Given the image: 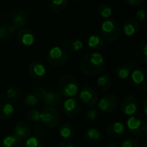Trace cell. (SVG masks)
I'll return each instance as SVG.
<instances>
[{
	"instance_id": "obj_16",
	"label": "cell",
	"mask_w": 147,
	"mask_h": 147,
	"mask_svg": "<svg viewBox=\"0 0 147 147\" xmlns=\"http://www.w3.org/2000/svg\"><path fill=\"white\" fill-rule=\"evenodd\" d=\"M18 42L25 47L32 46L35 41V36L33 31L28 28H22L19 30L16 35Z\"/></svg>"
},
{
	"instance_id": "obj_20",
	"label": "cell",
	"mask_w": 147,
	"mask_h": 147,
	"mask_svg": "<svg viewBox=\"0 0 147 147\" xmlns=\"http://www.w3.org/2000/svg\"><path fill=\"white\" fill-rule=\"evenodd\" d=\"M84 140L92 146L99 145L102 141V135L101 132L96 128H89L87 129L84 134Z\"/></svg>"
},
{
	"instance_id": "obj_32",
	"label": "cell",
	"mask_w": 147,
	"mask_h": 147,
	"mask_svg": "<svg viewBox=\"0 0 147 147\" xmlns=\"http://www.w3.org/2000/svg\"><path fill=\"white\" fill-rule=\"evenodd\" d=\"M38 103H39V99L34 94H28L22 101V106L25 108L34 107L38 105Z\"/></svg>"
},
{
	"instance_id": "obj_18",
	"label": "cell",
	"mask_w": 147,
	"mask_h": 147,
	"mask_svg": "<svg viewBox=\"0 0 147 147\" xmlns=\"http://www.w3.org/2000/svg\"><path fill=\"white\" fill-rule=\"evenodd\" d=\"M31 133V126L26 121H19L14 127V135L20 140L28 139Z\"/></svg>"
},
{
	"instance_id": "obj_5",
	"label": "cell",
	"mask_w": 147,
	"mask_h": 147,
	"mask_svg": "<svg viewBox=\"0 0 147 147\" xmlns=\"http://www.w3.org/2000/svg\"><path fill=\"white\" fill-rule=\"evenodd\" d=\"M121 31L120 24L115 19H107L101 25V34L103 40L108 42L115 41L119 38Z\"/></svg>"
},
{
	"instance_id": "obj_25",
	"label": "cell",
	"mask_w": 147,
	"mask_h": 147,
	"mask_svg": "<svg viewBox=\"0 0 147 147\" xmlns=\"http://www.w3.org/2000/svg\"><path fill=\"white\" fill-rule=\"evenodd\" d=\"M14 113V107L11 103L7 102H0V121L9 120Z\"/></svg>"
},
{
	"instance_id": "obj_34",
	"label": "cell",
	"mask_w": 147,
	"mask_h": 147,
	"mask_svg": "<svg viewBox=\"0 0 147 147\" xmlns=\"http://www.w3.org/2000/svg\"><path fill=\"white\" fill-rule=\"evenodd\" d=\"M23 147H44L41 141L35 138V137H31L28 138L26 141L23 144Z\"/></svg>"
},
{
	"instance_id": "obj_35",
	"label": "cell",
	"mask_w": 147,
	"mask_h": 147,
	"mask_svg": "<svg viewBox=\"0 0 147 147\" xmlns=\"http://www.w3.org/2000/svg\"><path fill=\"white\" fill-rule=\"evenodd\" d=\"M45 127L42 125V124H37L35 127H34V131H33V133H34V137L35 138H40V137H42L44 134H45Z\"/></svg>"
},
{
	"instance_id": "obj_40",
	"label": "cell",
	"mask_w": 147,
	"mask_h": 147,
	"mask_svg": "<svg viewBox=\"0 0 147 147\" xmlns=\"http://www.w3.org/2000/svg\"><path fill=\"white\" fill-rule=\"evenodd\" d=\"M56 147H75V146L73 145V143H72V142L65 140V141L60 142L59 145H57V146Z\"/></svg>"
},
{
	"instance_id": "obj_42",
	"label": "cell",
	"mask_w": 147,
	"mask_h": 147,
	"mask_svg": "<svg viewBox=\"0 0 147 147\" xmlns=\"http://www.w3.org/2000/svg\"><path fill=\"white\" fill-rule=\"evenodd\" d=\"M106 147H121L118 144H116V143H111V144H109L108 146Z\"/></svg>"
},
{
	"instance_id": "obj_39",
	"label": "cell",
	"mask_w": 147,
	"mask_h": 147,
	"mask_svg": "<svg viewBox=\"0 0 147 147\" xmlns=\"http://www.w3.org/2000/svg\"><path fill=\"white\" fill-rule=\"evenodd\" d=\"M126 2L132 7H139L145 3V0H127Z\"/></svg>"
},
{
	"instance_id": "obj_14",
	"label": "cell",
	"mask_w": 147,
	"mask_h": 147,
	"mask_svg": "<svg viewBox=\"0 0 147 147\" xmlns=\"http://www.w3.org/2000/svg\"><path fill=\"white\" fill-rule=\"evenodd\" d=\"M28 71L29 76L35 80H40L46 76L47 70L44 64L39 60L32 61L28 67Z\"/></svg>"
},
{
	"instance_id": "obj_10",
	"label": "cell",
	"mask_w": 147,
	"mask_h": 147,
	"mask_svg": "<svg viewBox=\"0 0 147 147\" xmlns=\"http://www.w3.org/2000/svg\"><path fill=\"white\" fill-rule=\"evenodd\" d=\"M121 109L126 115H134L139 109L138 99L134 95H126L121 102Z\"/></svg>"
},
{
	"instance_id": "obj_9",
	"label": "cell",
	"mask_w": 147,
	"mask_h": 147,
	"mask_svg": "<svg viewBox=\"0 0 147 147\" xmlns=\"http://www.w3.org/2000/svg\"><path fill=\"white\" fill-rule=\"evenodd\" d=\"M28 22V16L27 12L22 8L13 9L10 14V24H12L16 29L24 28Z\"/></svg>"
},
{
	"instance_id": "obj_38",
	"label": "cell",
	"mask_w": 147,
	"mask_h": 147,
	"mask_svg": "<svg viewBox=\"0 0 147 147\" xmlns=\"http://www.w3.org/2000/svg\"><path fill=\"white\" fill-rule=\"evenodd\" d=\"M97 117H98V112L95 109H90L84 115V118L88 121H90L96 120Z\"/></svg>"
},
{
	"instance_id": "obj_4",
	"label": "cell",
	"mask_w": 147,
	"mask_h": 147,
	"mask_svg": "<svg viewBox=\"0 0 147 147\" xmlns=\"http://www.w3.org/2000/svg\"><path fill=\"white\" fill-rule=\"evenodd\" d=\"M34 95L38 99H40L42 102V103L45 106H47V108L58 107L62 102V96L58 92L49 91L41 86L34 87Z\"/></svg>"
},
{
	"instance_id": "obj_17",
	"label": "cell",
	"mask_w": 147,
	"mask_h": 147,
	"mask_svg": "<svg viewBox=\"0 0 147 147\" xmlns=\"http://www.w3.org/2000/svg\"><path fill=\"white\" fill-rule=\"evenodd\" d=\"M60 47L70 52H78L84 47V42L79 39H63L60 40Z\"/></svg>"
},
{
	"instance_id": "obj_3",
	"label": "cell",
	"mask_w": 147,
	"mask_h": 147,
	"mask_svg": "<svg viewBox=\"0 0 147 147\" xmlns=\"http://www.w3.org/2000/svg\"><path fill=\"white\" fill-rule=\"evenodd\" d=\"M127 130L136 137L143 138L147 134V118L143 114L130 116L127 121Z\"/></svg>"
},
{
	"instance_id": "obj_37",
	"label": "cell",
	"mask_w": 147,
	"mask_h": 147,
	"mask_svg": "<svg viewBox=\"0 0 147 147\" xmlns=\"http://www.w3.org/2000/svg\"><path fill=\"white\" fill-rule=\"evenodd\" d=\"M147 17V11L145 8H140L136 12V18L140 22H146Z\"/></svg>"
},
{
	"instance_id": "obj_36",
	"label": "cell",
	"mask_w": 147,
	"mask_h": 147,
	"mask_svg": "<svg viewBox=\"0 0 147 147\" xmlns=\"http://www.w3.org/2000/svg\"><path fill=\"white\" fill-rule=\"evenodd\" d=\"M121 147H139V143L135 138H127L123 141Z\"/></svg>"
},
{
	"instance_id": "obj_22",
	"label": "cell",
	"mask_w": 147,
	"mask_h": 147,
	"mask_svg": "<svg viewBox=\"0 0 147 147\" xmlns=\"http://www.w3.org/2000/svg\"><path fill=\"white\" fill-rule=\"evenodd\" d=\"M22 96V90L18 86H13L7 90V91L2 96L1 100L3 102H16L21 99Z\"/></svg>"
},
{
	"instance_id": "obj_8",
	"label": "cell",
	"mask_w": 147,
	"mask_h": 147,
	"mask_svg": "<svg viewBox=\"0 0 147 147\" xmlns=\"http://www.w3.org/2000/svg\"><path fill=\"white\" fill-rule=\"evenodd\" d=\"M80 102L88 107H94L98 102V96L96 91L90 86H85L79 91Z\"/></svg>"
},
{
	"instance_id": "obj_41",
	"label": "cell",
	"mask_w": 147,
	"mask_h": 147,
	"mask_svg": "<svg viewBox=\"0 0 147 147\" xmlns=\"http://www.w3.org/2000/svg\"><path fill=\"white\" fill-rule=\"evenodd\" d=\"M146 102H147V100L146 99H145L144 100V102H143V111H144V115L146 116L147 115V109H146Z\"/></svg>"
},
{
	"instance_id": "obj_24",
	"label": "cell",
	"mask_w": 147,
	"mask_h": 147,
	"mask_svg": "<svg viewBox=\"0 0 147 147\" xmlns=\"http://www.w3.org/2000/svg\"><path fill=\"white\" fill-rule=\"evenodd\" d=\"M96 85H97L98 89L102 92L109 90L111 89L112 85H113L111 77L109 74H103V75L100 76L97 78Z\"/></svg>"
},
{
	"instance_id": "obj_31",
	"label": "cell",
	"mask_w": 147,
	"mask_h": 147,
	"mask_svg": "<svg viewBox=\"0 0 147 147\" xmlns=\"http://www.w3.org/2000/svg\"><path fill=\"white\" fill-rule=\"evenodd\" d=\"M96 11L103 18H109L112 16L113 14V9L112 7L106 3H101L97 5L96 7Z\"/></svg>"
},
{
	"instance_id": "obj_43",
	"label": "cell",
	"mask_w": 147,
	"mask_h": 147,
	"mask_svg": "<svg viewBox=\"0 0 147 147\" xmlns=\"http://www.w3.org/2000/svg\"><path fill=\"white\" fill-rule=\"evenodd\" d=\"M146 144H147L146 141H144V142L140 145V147H146Z\"/></svg>"
},
{
	"instance_id": "obj_1",
	"label": "cell",
	"mask_w": 147,
	"mask_h": 147,
	"mask_svg": "<svg viewBox=\"0 0 147 147\" xmlns=\"http://www.w3.org/2000/svg\"><path fill=\"white\" fill-rule=\"evenodd\" d=\"M79 67L84 74L96 77L106 70L107 63L102 53L99 52H92L82 56L79 61Z\"/></svg>"
},
{
	"instance_id": "obj_13",
	"label": "cell",
	"mask_w": 147,
	"mask_h": 147,
	"mask_svg": "<svg viewBox=\"0 0 147 147\" xmlns=\"http://www.w3.org/2000/svg\"><path fill=\"white\" fill-rule=\"evenodd\" d=\"M131 78L134 84L142 90L147 88V71L145 68H136L131 74Z\"/></svg>"
},
{
	"instance_id": "obj_7",
	"label": "cell",
	"mask_w": 147,
	"mask_h": 147,
	"mask_svg": "<svg viewBox=\"0 0 147 147\" xmlns=\"http://www.w3.org/2000/svg\"><path fill=\"white\" fill-rule=\"evenodd\" d=\"M61 121L60 114L54 108H45L40 112V121L44 127H55Z\"/></svg>"
},
{
	"instance_id": "obj_11",
	"label": "cell",
	"mask_w": 147,
	"mask_h": 147,
	"mask_svg": "<svg viewBox=\"0 0 147 147\" xmlns=\"http://www.w3.org/2000/svg\"><path fill=\"white\" fill-rule=\"evenodd\" d=\"M98 108L102 112H113L119 105V98L115 94H109L99 100Z\"/></svg>"
},
{
	"instance_id": "obj_6",
	"label": "cell",
	"mask_w": 147,
	"mask_h": 147,
	"mask_svg": "<svg viewBox=\"0 0 147 147\" xmlns=\"http://www.w3.org/2000/svg\"><path fill=\"white\" fill-rule=\"evenodd\" d=\"M46 58L49 65L59 67L66 64L68 60V54L67 52L60 47H53L47 52Z\"/></svg>"
},
{
	"instance_id": "obj_15",
	"label": "cell",
	"mask_w": 147,
	"mask_h": 147,
	"mask_svg": "<svg viewBox=\"0 0 147 147\" xmlns=\"http://www.w3.org/2000/svg\"><path fill=\"white\" fill-rule=\"evenodd\" d=\"M136 68H138V65L136 63H134V61L127 64H120L115 68L114 73L118 78L126 79L129 76H131L133 71Z\"/></svg>"
},
{
	"instance_id": "obj_26",
	"label": "cell",
	"mask_w": 147,
	"mask_h": 147,
	"mask_svg": "<svg viewBox=\"0 0 147 147\" xmlns=\"http://www.w3.org/2000/svg\"><path fill=\"white\" fill-rule=\"evenodd\" d=\"M67 0H50L48 2V7L50 10L55 15L59 14L63 10H65L67 7Z\"/></svg>"
},
{
	"instance_id": "obj_2",
	"label": "cell",
	"mask_w": 147,
	"mask_h": 147,
	"mask_svg": "<svg viewBox=\"0 0 147 147\" xmlns=\"http://www.w3.org/2000/svg\"><path fill=\"white\" fill-rule=\"evenodd\" d=\"M59 94L67 98H72L78 94L79 86L76 78L70 74L63 75L59 78L57 83Z\"/></svg>"
},
{
	"instance_id": "obj_21",
	"label": "cell",
	"mask_w": 147,
	"mask_h": 147,
	"mask_svg": "<svg viewBox=\"0 0 147 147\" xmlns=\"http://www.w3.org/2000/svg\"><path fill=\"white\" fill-rule=\"evenodd\" d=\"M123 31V33L127 36H133L135 35L140 29V22L133 18L127 19L124 22L122 27L121 28Z\"/></svg>"
},
{
	"instance_id": "obj_27",
	"label": "cell",
	"mask_w": 147,
	"mask_h": 147,
	"mask_svg": "<svg viewBox=\"0 0 147 147\" xmlns=\"http://www.w3.org/2000/svg\"><path fill=\"white\" fill-rule=\"evenodd\" d=\"M16 32V28L10 23H4L0 26V39L7 40L11 38Z\"/></svg>"
},
{
	"instance_id": "obj_33",
	"label": "cell",
	"mask_w": 147,
	"mask_h": 147,
	"mask_svg": "<svg viewBox=\"0 0 147 147\" xmlns=\"http://www.w3.org/2000/svg\"><path fill=\"white\" fill-rule=\"evenodd\" d=\"M26 119L33 122L40 121V112L38 109L30 110L26 114Z\"/></svg>"
},
{
	"instance_id": "obj_30",
	"label": "cell",
	"mask_w": 147,
	"mask_h": 147,
	"mask_svg": "<svg viewBox=\"0 0 147 147\" xmlns=\"http://www.w3.org/2000/svg\"><path fill=\"white\" fill-rule=\"evenodd\" d=\"M22 140L18 139L15 135L6 136L2 142V147H22Z\"/></svg>"
},
{
	"instance_id": "obj_19",
	"label": "cell",
	"mask_w": 147,
	"mask_h": 147,
	"mask_svg": "<svg viewBox=\"0 0 147 147\" xmlns=\"http://www.w3.org/2000/svg\"><path fill=\"white\" fill-rule=\"evenodd\" d=\"M126 127L123 123L120 121H114L108 125L107 127V134L110 138L117 139L122 136L125 133Z\"/></svg>"
},
{
	"instance_id": "obj_12",
	"label": "cell",
	"mask_w": 147,
	"mask_h": 147,
	"mask_svg": "<svg viewBox=\"0 0 147 147\" xmlns=\"http://www.w3.org/2000/svg\"><path fill=\"white\" fill-rule=\"evenodd\" d=\"M81 102L78 98H67L63 102V111L69 117H75L81 112Z\"/></svg>"
},
{
	"instance_id": "obj_28",
	"label": "cell",
	"mask_w": 147,
	"mask_h": 147,
	"mask_svg": "<svg viewBox=\"0 0 147 147\" xmlns=\"http://www.w3.org/2000/svg\"><path fill=\"white\" fill-rule=\"evenodd\" d=\"M146 49H147V43L144 40L141 41L135 51V54L136 57L138 59V60L142 63V64H146L147 62V54H146Z\"/></svg>"
},
{
	"instance_id": "obj_23",
	"label": "cell",
	"mask_w": 147,
	"mask_h": 147,
	"mask_svg": "<svg viewBox=\"0 0 147 147\" xmlns=\"http://www.w3.org/2000/svg\"><path fill=\"white\" fill-rule=\"evenodd\" d=\"M87 46L90 50L94 52H98L103 48L104 40L97 34H92L87 40Z\"/></svg>"
},
{
	"instance_id": "obj_29",
	"label": "cell",
	"mask_w": 147,
	"mask_h": 147,
	"mask_svg": "<svg viewBox=\"0 0 147 147\" xmlns=\"http://www.w3.org/2000/svg\"><path fill=\"white\" fill-rule=\"evenodd\" d=\"M75 134V127L71 123L65 122L60 126L59 135L64 139H70Z\"/></svg>"
}]
</instances>
